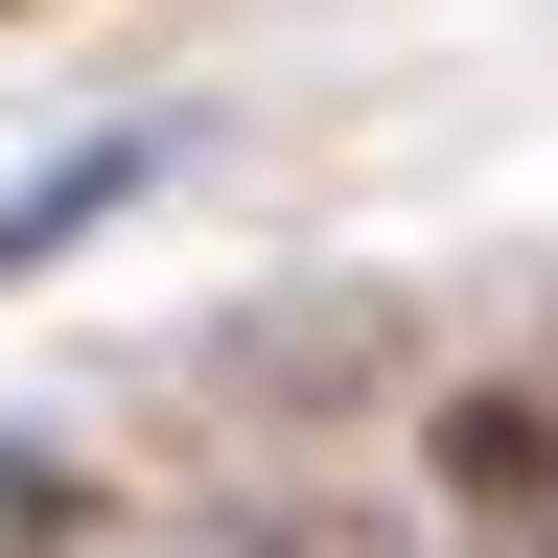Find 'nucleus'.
I'll return each instance as SVG.
<instances>
[{
	"label": "nucleus",
	"mask_w": 558,
	"mask_h": 558,
	"mask_svg": "<svg viewBox=\"0 0 558 558\" xmlns=\"http://www.w3.org/2000/svg\"><path fill=\"white\" fill-rule=\"evenodd\" d=\"M186 558H349L326 512H233V535H186Z\"/></svg>",
	"instance_id": "7ed1b4c3"
},
{
	"label": "nucleus",
	"mask_w": 558,
	"mask_h": 558,
	"mask_svg": "<svg viewBox=\"0 0 558 558\" xmlns=\"http://www.w3.org/2000/svg\"><path fill=\"white\" fill-rule=\"evenodd\" d=\"M0 558H117V488L70 442H0Z\"/></svg>",
	"instance_id": "f03ea898"
},
{
	"label": "nucleus",
	"mask_w": 558,
	"mask_h": 558,
	"mask_svg": "<svg viewBox=\"0 0 558 558\" xmlns=\"http://www.w3.org/2000/svg\"><path fill=\"white\" fill-rule=\"evenodd\" d=\"M140 186H163V117H117V140H70L47 186H0V279H24V256H70V233H94V209H140Z\"/></svg>",
	"instance_id": "f257e3e1"
}]
</instances>
